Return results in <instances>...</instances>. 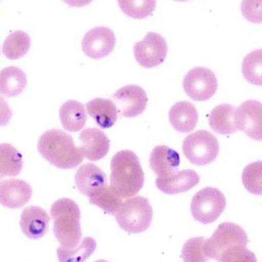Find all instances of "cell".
Here are the masks:
<instances>
[{"label": "cell", "instance_id": "6da1fadb", "mask_svg": "<svg viewBox=\"0 0 262 262\" xmlns=\"http://www.w3.org/2000/svg\"><path fill=\"white\" fill-rule=\"evenodd\" d=\"M39 154L53 166L67 170L78 167L84 159L81 147H77L73 138L64 131L51 129L39 137Z\"/></svg>", "mask_w": 262, "mask_h": 262}, {"label": "cell", "instance_id": "7a4b0ae2", "mask_svg": "<svg viewBox=\"0 0 262 262\" xmlns=\"http://www.w3.org/2000/svg\"><path fill=\"white\" fill-rule=\"evenodd\" d=\"M111 170V187L121 198L136 195L144 185V171L132 151L118 152L112 159Z\"/></svg>", "mask_w": 262, "mask_h": 262}, {"label": "cell", "instance_id": "3957f363", "mask_svg": "<svg viewBox=\"0 0 262 262\" xmlns=\"http://www.w3.org/2000/svg\"><path fill=\"white\" fill-rule=\"evenodd\" d=\"M53 233L62 248L73 249L82 237L81 212L77 203L69 198L55 201L51 208Z\"/></svg>", "mask_w": 262, "mask_h": 262}, {"label": "cell", "instance_id": "277c9868", "mask_svg": "<svg viewBox=\"0 0 262 262\" xmlns=\"http://www.w3.org/2000/svg\"><path fill=\"white\" fill-rule=\"evenodd\" d=\"M115 216L122 230L130 234H139L149 229L153 210L146 197L133 196L122 203Z\"/></svg>", "mask_w": 262, "mask_h": 262}, {"label": "cell", "instance_id": "5b68a950", "mask_svg": "<svg viewBox=\"0 0 262 262\" xmlns=\"http://www.w3.org/2000/svg\"><path fill=\"white\" fill-rule=\"evenodd\" d=\"M186 159L196 166H206L219 154L217 138L209 131L198 130L186 136L183 144Z\"/></svg>", "mask_w": 262, "mask_h": 262}, {"label": "cell", "instance_id": "8992f818", "mask_svg": "<svg viewBox=\"0 0 262 262\" xmlns=\"http://www.w3.org/2000/svg\"><path fill=\"white\" fill-rule=\"evenodd\" d=\"M226 198L215 187H205L199 190L191 200V215L199 223L215 222L226 208Z\"/></svg>", "mask_w": 262, "mask_h": 262}, {"label": "cell", "instance_id": "52a82bcc", "mask_svg": "<svg viewBox=\"0 0 262 262\" xmlns=\"http://www.w3.org/2000/svg\"><path fill=\"white\" fill-rule=\"evenodd\" d=\"M236 245L247 247V233L238 225L227 222L219 225L212 236L205 239L204 252L208 258L218 261L224 250Z\"/></svg>", "mask_w": 262, "mask_h": 262}, {"label": "cell", "instance_id": "ba28073f", "mask_svg": "<svg viewBox=\"0 0 262 262\" xmlns=\"http://www.w3.org/2000/svg\"><path fill=\"white\" fill-rule=\"evenodd\" d=\"M184 90L193 101L204 102L211 99L218 88L215 74L205 67H195L184 76Z\"/></svg>", "mask_w": 262, "mask_h": 262}, {"label": "cell", "instance_id": "9c48e42d", "mask_svg": "<svg viewBox=\"0 0 262 262\" xmlns=\"http://www.w3.org/2000/svg\"><path fill=\"white\" fill-rule=\"evenodd\" d=\"M167 54V41L157 33L149 32L144 39L134 45L135 59L145 68H153L162 64Z\"/></svg>", "mask_w": 262, "mask_h": 262}, {"label": "cell", "instance_id": "30bf717a", "mask_svg": "<svg viewBox=\"0 0 262 262\" xmlns=\"http://www.w3.org/2000/svg\"><path fill=\"white\" fill-rule=\"evenodd\" d=\"M235 125L249 138L262 141V103L254 100L244 102L236 108Z\"/></svg>", "mask_w": 262, "mask_h": 262}, {"label": "cell", "instance_id": "8fae6325", "mask_svg": "<svg viewBox=\"0 0 262 262\" xmlns=\"http://www.w3.org/2000/svg\"><path fill=\"white\" fill-rule=\"evenodd\" d=\"M118 112L124 118H135L141 115L147 106L148 97L140 86L127 85L112 96Z\"/></svg>", "mask_w": 262, "mask_h": 262}, {"label": "cell", "instance_id": "7c38bea8", "mask_svg": "<svg viewBox=\"0 0 262 262\" xmlns=\"http://www.w3.org/2000/svg\"><path fill=\"white\" fill-rule=\"evenodd\" d=\"M117 42L114 32L106 27H96L88 31L82 40V50L93 59H100L111 54Z\"/></svg>", "mask_w": 262, "mask_h": 262}, {"label": "cell", "instance_id": "4fadbf2b", "mask_svg": "<svg viewBox=\"0 0 262 262\" xmlns=\"http://www.w3.org/2000/svg\"><path fill=\"white\" fill-rule=\"evenodd\" d=\"M32 187L25 181L8 179L0 182V204L6 208L23 207L32 197Z\"/></svg>", "mask_w": 262, "mask_h": 262}, {"label": "cell", "instance_id": "5bb4252c", "mask_svg": "<svg viewBox=\"0 0 262 262\" xmlns=\"http://www.w3.org/2000/svg\"><path fill=\"white\" fill-rule=\"evenodd\" d=\"M150 167L158 178H169L179 171L181 159L177 151L165 145L153 149L150 155Z\"/></svg>", "mask_w": 262, "mask_h": 262}, {"label": "cell", "instance_id": "9a60e30c", "mask_svg": "<svg viewBox=\"0 0 262 262\" xmlns=\"http://www.w3.org/2000/svg\"><path fill=\"white\" fill-rule=\"evenodd\" d=\"M50 220L46 210L38 206H30L22 212L20 226L29 238L39 239L49 231Z\"/></svg>", "mask_w": 262, "mask_h": 262}, {"label": "cell", "instance_id": "2e32d148", "mask_svg": "<svg viewBox=\"0 0 262 262\" xmlns=\"http://www.w3.org/2000/svg\"><path fill=\"white\" fill-rule=\"evenodd\" d=\"M84 156L90 161L105 158L110 150V140L105 133L98 128H87L79 136Z\"/></svg>", "mask_w": 262, "mask_h": 262}, {"label": "cell", "instance_id": "e0dca14e", "mask_svg": "<svg viewBox=\"0 0 262 262\" xmlns=\"http://www.w3.org/2000/svg\"><path fill=\"white\" fill-rule=\"evenodd\" d=\"M75 184L82 194L90 198L106 185V176L98 166L88 163L76 171Z\"/></svg>", "mask_w": 262, "mask_h": 262}, {"label": "cell", "instance_id": "ac0fdd59", "mask_svg": "<svg viewBox=\"0 0 262 262\" xmlns=\"http://www.w3.org/2000/svg\"><path fill=\"white\" fill-rule=\"evenodd\" d=\"M199 181L200 177L195 170H184L169 178H157L156 185L160 191L166 194H179L196 186Z\"/></svg>", "mask_w": 262, "mask_h": 262}, {"label": "cell", "instance_id": "d6986e66", "mask_svg": "<svg viewBox=\"0 0 262 262\" xmlns=\"http://www.w3.org/2000/svg\"><path fill=\"white\" fill-rule=\"evenodd\" d=\"M170 124L179 132L187 133L196 127L198 113L189 102H179L171 106L169 114Z\"/></svg>", "mask_w": 262, "mask_h": 262}, {"label": "cell", "instance_id": "ffe728a7", "mask_svg": "<svg viewBox=\"0 0 262 262\" xmlns=\"http://www.w3.org/2000/svg\"><path fill=\"white\" fill-rule=\"evenodd\" d=\"M86 110L101 128H111L118 120V107L112 100L94 99L88 102Z\"/></svg>", "mask_w": 262, "mask_h": 262}, {"label": "cell", "instance_id": "44dd1931", "mask_svg": "<svg viewBox=\"0 0 262 262\" xmlns=\"http://www.w3.org/2000/svg\"><path fill=\"white\" fill-rule=\"evenodd\" d=\"M27 86L26 73L16 66L0 71V95L11 98L20 95Z\"/></svg>", "mask_w": 262, "mask_h": 262}, {"label": "cell", "instance_id": "7402d4cb", "mask_svg": "<svg viewBox=\"0 0 262 262\" xmlns=\"http://www.w3.org/2000/svg\"><path fill=\"white\" fill-rule=\"evenodd\" d=\"M235 112L236 108L229 104L215 106L209 115V125L211 129L218 134L228 135L235 133Z\"/></svg>", "mask_w": 262, "mask_h": 262}, {"label": "cell", "instance_id": "603a6c76", "mask_svg": "<svg viewBox=\"0 0 262 262\" xmlns=\"http://www.w3.org/2000/svg\"><path fill=\"white\" fill-rule=\"evenodd\" d=\"M59 118L63 128L70 132H77L84 128L87 115L84 105L77 101L71 100L61 105Z\"/></svg>", "mask_w": 262, "mask_h": 262}, {"label": "cell", "instance_id": "cb8c5ba5", "mask_svg": "<svg viewBox=\"0 0 262 262\" xmlns=\"http://www.w3.org/2000/svg\"><path fill=\"white\" fill-rule=\"evenodd\" d=\"M23 168L22 155L12 145L0 144V180L5 177H16Z\"/></svg>", "mask_w": 262, "mask_h": 262}, {"label": "cell", "instance_id": "d4e9b609", "mask_svg": "<svg viewBox=\"0 0 262 262\" xmlns=\"http://www.w3.org/2000/svg\"><path fill=\"white\" fill-rule=\"evenodd\" d=\"M31 47L30 36L23 31H16L10 34L3 42V54L10 60L23 57Z\"/></svg>", "mask_w": 262, "mask_h": 262}, {"label": "cell", "instance_id": "484cf974", "mask_svg": "<svg viewBox=\"0 0 262 262\" xmlns=\"http://www.w3.org/2000/svg\"><path fill=\"white\" fill-rule=\"evenodd\" d=\"M96 248V241L91 236H87L82 239L80 245L73 249L58 248L57 256L59 262H85L92 255Z\"/></svg>", "mask_w": 262, "mask_h": 262}, {"label": "cell", "instance_id": "4316f807", "mask_svg": "<svg viewBox=\"0 0 262 262\" xmlns=\"http://www.w3.org/2000/svg\"><path fill=\"white\" fill-rule=\"evenodd\" d=\"M89 201L91 204L97 205L99 208L111 215H116L123 203L122 198L116 193L111 186L107 185L98 190L90 197Z\"/></svg>", "mask_w": 262, "mask_h": 262}, {"label": "cell", "instance_id": "83f0119b", "mask_svg": "<svg viewBox=\"0 0 262 262\" xmlns=\"http://www.w3.org/2000/svg\"><path fill=\"white\" fill-rule=\"evenodd\" d=\"M243 75L254 86H262V50L253 51L244 58Z\"/></svg>", "mask_w": 262, "mask_h": 262}, {"label": "cell", "instance_id": "f1b7e54d", "mask_svg": "<svg viewBox=\"0 0 262 262\" xmlns=\"http://www.w3.org/2000/svg\"><path fill=\"white\" fill-rule=\"evenodd\" d=\"M120 10L133 19H145L154 12L156 0H118Z\"/></svg>", "mask_w": 262, "mask_h": 262}, {"label": "cell", "instance_id": "f546056e", "mask_svg": "<svg viewBox=\"0 0 262 262\" xmlns=\"http://www.w3.org/2000/svg\"><path fill=\"white\" fill-rule=\"evenodd\" d=\"M242 181L249 192L255 195H262V161L248 165L243 171Z\"/></svg>", "mask_w": 262, "mask_h": 262}, {"label": "cell", "instance_id": "4dcf8cb0", "mask_svg": "<svg viewBox=\"0 0 262 262\" xmlns=\"http://www.w3.org/2000/svg\"><path fill=\"white\" fill-rule=\"evenodd\" d=\"M205 237L196 236L189 238L183 247L184 262H207L208 257L204 252Z\"/></svg>", "mask_w": 262, "mask_h": 262}, {"label": "cell", "instance_id": "1f68e13d", "mask_svg": "<svg viewBox=\"0 0 262 262\" xmlns=\"http://www.w3.org/2000/svg\"><path fill=\"white\" fill-rule=\"evenodd\" d=\"M219 262H257L255 254L245 246L236 245L224 250Z\"/></svg>", "mask_w": 262, "mask_h": 262}, {"label": "cell", "instance_id": "d6a6232c", "mask_svg": "<svg viewBox=\"0 0 262 262\" xmlns=\"http://www.w3.org/2000/svg\"><path fill=\"white\" fill-rule=\"evenodd\" d=\"M241 10L244 17L254 24L262 23V0H243Z\"/></svg>", "mask_w": 262, "mask_h": 262}, {"label": "cell", "instance_id": "836d02e7", "mask_svg": "<svg viewBox=\"0 0 262 262\" xmlns=\"http://www.w3.org/2000/svg\"><path fill=\"white\" fill-rule=\"evenodd\" d=\"M12 116L13 113L8 103L2 97H0V126L7 125Z\"/></svg>", "mask_w": 262, "mask_h": 262}, {"label": "cell", "instance_id": "e575fe53", "mask_svg": "<svg viewBox=\"0 0 262 262\" xmlns=\"http://www.w3.org/2000/svg\"><path fill=\"white\" fill-rule=\"evenodd\" d=\"M62 1L70 7H84L90 4L93 0H62Z\"/></svg>", "mask_w": 262, "mask_h": 262}, {"label": "cell", "instance_id": "d590c367", "mask_svg": "<svg viewBox=\"0 0 262 262\" xmlns=\"http://www.w3.org/2000/svg\"><path fill=\"white\" fill-rule=\"evenodd\" d=\"M174 1H179V2H185V1H188V0H174Z\"/></svg>", "mask_w": 262, "mask_h": 262}, {"label": "cell", "instance_id": "8d00e7d4", "mask_svg": "<svg viewBox=\"0 0 262 262\" xmlns=\"http://www.w3.org/2000/svg\"><path fill=\"white\" fill-rule=\"evenodd\" d=\"M95 262H108V261H106V260H103V259H101V260H97V261H95Z\"/></svg>", "mask_w": 262, "mask_h": 262}]
</instances>
